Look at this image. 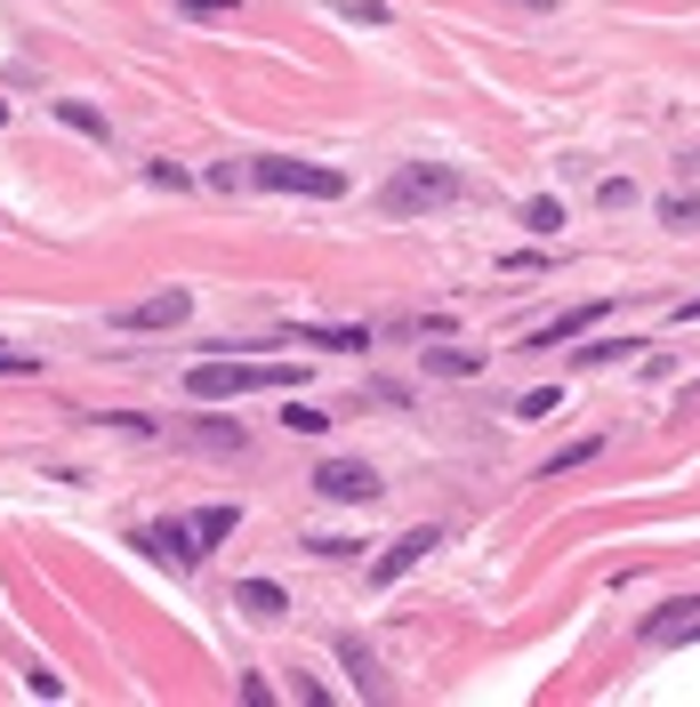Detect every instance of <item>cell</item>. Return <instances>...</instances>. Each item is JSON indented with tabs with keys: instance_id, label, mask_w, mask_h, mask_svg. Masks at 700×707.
Segmentation results:
<instances>
[{
	"instance_id": "6da1fadb",
	"label": "cell",
	"mask_w": 700,
	"mask_h": 707,
	"mask_svg": "<svg viewBox=\"0 0 700 707\" xmlns=\"http://www.w3.org/2000/svg\"><path fill=\"white\" fill-rule=\"evenodd\" d=\"M307 362H202L186 370V394L193 402H226V394H258V386H298Z\"/></svg>"
},
{
	"instance_id": "7a4b0ae2",
	"label": "cell",
	"mask_w": 700,
	"mask_h": 707,
	"mask_svg": "<svg viewBox=\"0 0 700 707\" xmlns=\"http://www.w3.org/2000/svg\"><path fill=\"white\" fill-rule=\"evenodd\" d=\"M467 185L451 178V161H403L387 185H379V210L387 218H419V210H443V201H459Z\"/></svg>"
},
{
	"instance_id": "3957f363",
	"label": "cell",
	"mask_w": 700,
	"mask_h": 707,
	"mask_svg": "<svg viewBox=\"0 0 700 707\" xmlns=\"http://www.w3.org/2000/svg\"><path fill=\"white\" fill-rule=\"evenodd\" d=\"M242 185H258V193H298V201H339V193H347L339 170H322V161H290V153L242 161Z\"/></svg>"
},
{
	"instance_id": "277c9868",
	"label": "cell",
	"mask_w": 700,
	"mask_h": 707,
	"mask_svg": "<svg viewBox=\"0 0 700 707\" xmlns=\"http://www.w3.org/2000/svg\"><path fill=\"white\" fill-rule=\"evenodd\" d=\"M314 491L339 498V507H362V498H379V475H371L362 458H322V466H314Z\"/></svg>"
},
{
	"instance_id": "5b68a950",
	"label": "cell",
	"mask_w": 700,
	"mask_h": 707,
	"mask_svg": "<svg viewBox=\"0 0 700 707\" xmlns=\"http://www.w3.org/2000/svg\"><path fill=\"white\" fill-rule=\"evenodd\" d=\"M186 314H193V290H153V297H138V306H121L113 330H178Z\"/></svg>"
},
{
	"instance_id": "8992f818",
	"label": "cell",
	"mask_w": 700,
	"mask_h": 707,
	"mask_svg": "<svg viewBox=\"0 0 700 707\" xmlns=\"http://www.w3.org/2000/svg\"><path fill=\"white\" fill-rule=\"evenodd\" d=\"M436 547H443V531H436V523H419V531H403V538H394V547H387V555L371 563V587H394V579H403L411 563H427V555H436Z\"/></svg>"
},
{
	"instance_id": "52a82bcc",
	"label": "cell",
	"mask_w": 700,
	"mask_h": 707,
	"mask_svg": "<svg viewBox=\"0 0 700 707\" xmlns=\"http://www.w3.org/2000/svg\"><path fill=\"white\" fill-rule=\"evenodd\" d=\"M700 635V603H669L660 619H644V644L652 652H677V644H692Z\"/></svg>"
},
{
	"instance_id": "ba28073f",
	"label": "cell",
	"mask_w": 700,
	"mask_h": 707,
	"mask_svg": "<svg viewBox=\"0 0 700 707\" xmlns=\"http://www.w3.org/2000/svg\"><path fill=\"white\" fill-rule=\"evenodd\" d=\"M233 523H242V515H233V507H202V515H193V523H186V547H193V563H202V555L218 547V538H226Z\"/></svg>"
},
{
	"instance_id": "9c48e42d",
	"label": "cell",
	"mask_w": 700,
	"mask_h": 707,
	"mask_svg": "<svg viewBox=\"0 0 700 707\" xmlns=\"http://www.w3.org/2000/svg\"><path fill=\"white\" fill-rule=\"evenodd\" d=\"M596 322H604V306H572V314H556V322L531 330V346H563V339H580V330H596Z\"/></svg>"
},
{
	"instance_id": "30bf717a",
	"label": "cell",
	"mask_w": 700,
	"mask_h": 707,
	"mask_svg": "<svg viewBox=\"0 0 700 707\" xmlns=\"http://www.w3.org/2000/svg\"><path fill=\"white\" fill-rule=\"evenodd\" d=\"M233 603H242L250 619H282V612H290V595H282L274 579H242V587H233Z\"/></svg>"
},
{
	"instance_id": "8fae6325",
	"label": "cell",
	"mask_w": 700,
	"mask_h": 707,
	"mask_svg": "<svg viewBox=\"0 0 700 707\" xmlns=\"http://www.w3.org/2000/svg\"><path fill=\"white\" fill-rule=\"evenodd\" d=\"M339 659L354 667V691H362V699H379V691H387V676H379V659L362 652V635H339Z\"/></svg>"
},
{
	"instance_id": "7c38bea8",
	"label": "cell",
	"mask_w": 700,
	"mask_h": 707,
	"mask_svg": "<svg viewBox=\"0 0 700 707\" xmlns=\"http://www.w3.org/2000/svg\"><path fill=\"white\" fill-rule=\"evenodd\" d=\"M138 547H153L161 563H193V547H186V523H153V531H138Z\"/></svg>"
},
{
	"instance_id": "4fadbf2b",
	"label": "cell",
	"mask_w": 700,
	"mask_h": 707,
	"mask_svg": "<svg viewBox=\"0 0 700 707\" xmlns=\"http://www.w3.org/2000/svg\"><path fill=\"white\" fill-rule=\"evenodd\" d=\"M523 233H540V242H556V233H563V201H556V193L523 201Z\"/></svg>"
},
{
	"instance_id": "5bb4252c",
	"label": "cell",
	"mask_w": 700,
	"mask_h": 707,
	"mask_svg": "<svg viewBox=\"0 0 700 707\" xmlns=\"http://www.w3.org/2000/svg\"><path fill=\"white\" fill-rule=\"evenodd\" d=\"M298 339H307V346H339V354H354V346H371V330H362V322H339V330H298Z\"/></svg>"
},
{
	"instance_id": "9a60e30c",
	"label": "cell",
	"mask_w": 700,
	"mask_h": 707,
	"mask_svg": "<svg viewBox=\"0 0 700 707\" xmlns=\"http://www.w3.org/2000/svg\"><path fill=\"white\" fill-rule=\"evenodd\" d=\"M57 121H64V129H81V138H113V121L97 113V105H73V97H57Z\"/></svg>"
},
{
	"instance_id": "2e32d148",
	"label": "cell",
	"mask_w": 700,
	"mask_h": 707,
	"mask_svg": "<svg viewBox=\"0 0 700 707\" xmlns=\"http://www.w3.org/2000/svg\"><path fill=\"white\" fill-rule=\"evenodd\" d=\"M596 451H604V443H596V434H580V443H563V451H556V458L540 466V475H572V466H588Z\"/></svg>"
},
{
	"instance_id": "e0dca14e",
	"label": "cell",
	"mask_w": 700,
	"mask_h": 707,
	"mask_svg": "<svg viewBox=\"0 0 700 707\" xmlns=\"http://www.w3.org/2000/svg\"><path fill=\"white\" fill-rule=\"evenodd\" d=\"M427 370H436V378H476V354H451L443 346V354H427Z\"/></svg>"
},
{
	"instance_id": "ac0fdd59",
	"label": "cell",
	"mask_w": 700,
	"mask_h": 707,
	"mask_svg": "<svg viewBox=\"0 0 700 707\" xmlns=\"http://www.w3.org/2000/svg\"><path fill=\"white\" fill-rule=\"evenodd\" d=\"M282 426H290V434H322V426H330V418H322V411H314V402H290V411H282Z\"/></svg>"
},
{
	"instance_id": "d6986e66",
	"label": "cell",
	"mask_w": 700,
	"mask_h": 707,
	"mask_svg": "<svg viewBox=\"0 0 700 707\" xmlns=\"http://www.w3.org/2000/svg\"><path fill=\"white\" fill-rule=\"evenodd\" d=\"M660 218H669V225H700V193H669V201H660Z\"/></svg>"
},
{
	"instance_id": "ffe728a7",
	"label": "cell",
	"mask_w": 700,
	"mask_h": 707,
	"mask_svg": "<svg viewBox=\"0 0 700 707\" xmlns=\"http://www.w3.org/2000/svg\"><path fill=\"white\" fill-rule=\"evenodd\" d=\"M347 24H387V0H339Z\"/></svg>"
},
{
	"instance_id": "44dd1931",
	"label": "cell",
	"mask_w": 700,
	"mask_h": 707,
	"mask_svg": "<svg viewBox=\"0 0 700 707\" xmlns=\"http://www.w3.org/2000/svg\"><path fill=\"white\" fill-rule=\"evenodd\" d=\"M556 402H563V394H556V386H531V394H523V402H516V418H548V411H556Z\"/></svg>"
},
{
	"instance_id": "7402d4cb",
	"label": "cell",
	"mask_w": 700,
	"mask_h": 707,
	"mask_svg": "<svg viewBox=\"0 0 700 707\" xmlns=\"http://www.w3.org/2000/svg\"><path fill=\"white\" fill-rule=\"evenodd\" d=\"M596 201H604V210H628V201H637V185H628V178H604V185H596Z\"/></svg>"
},
{
	"instance_id": "603a6c76",
	"label": "cell",
	"mask_w": 700,
	"mask_h": 707,
	"mask_svg": "<svg viewBox=\"0 0 700 707\" xmlns=\"http://www.w3.org/2000/svg\"><path fill=\"white\" fill-rule=\"evenodd\" d=\"M24 684H32V699H64V684L49 676V667H24Z\"/></svg>"
},
{
	"instance_id": "cb8c5ba5",
	"label": "cell",
	"mask_w": 700,
	"mask_h": 707,
	"mask_svg": "<svg viewBox=\"0 0 700 707\" xmlns=\"http://www.w3.org/2000/svg\"><path fill=\"white\" fill-rule=\"evenodd\" d=\"M178 9H186V17H233L242 0H178Z\"/></svg>"
},
{
	"instance_id": "d4e9b609",
	"label": "cell",
	"mask_w": 700,
	"mask_h": 707,
	"mask_svg": "<svg viewBox=\"0 0 700 707\" xmlns=\"http://www.w3.org/2000/svg\"><path fill=\"white\" fill-rule=\"evenodd\" d=\"M620 354H644V346H620V339H604V346H580V362H620Z\"/></svg>"
},
{
	"instance_id": "484cf974",
	"label": "cell",
	"mask_w": 700,
	"mask_h": 707,
	"mask_svg": "<svg viewBox=\"0 0 700 707\" xmlns=\"http://www.w3.org/2000/svg\"><path fill=\"white\" fill-rule=\"evenodd\" d=\"M32 370V354H17V346H0V378H24Z\"/></svg>"
},
{
	"instance_id": "4316f807",
	"label": "cell",
	"mask_w": 700,
	"mask_h": 707,
	"mask_svg": "<svg viewBox=\"0 0 700 707\" xmlns=\"http://www.w3.org/2000/svg\"><path fill=\"white\" fill-rule=\"evenodd\" d=\"M677 322H700V297H684V306H677Z\"/></svg>"
},
{
	"instance_id": "83f0119b",
	"label": "cell",
	"mask_w": 700,
	"mask_h": 707,
	"mask_svg": "<svg viewBox=\"0 0 700 707\" xmlns=\"http://www.w3.org/2000/svg\"><path fill=\"white\" fill-rule=\"evenodd\" d=\"M523 9H556V0H523Z\"/></svg>"
},
{
	"instance_id": "f1b7e54d",
	"label": "cell",
	"mask_w": 700,
	"mask_h": 707,
	"mask_svg": "<svg viewBox=\"0 0 700 707\" xmlns=\"http://www.w3.org/2000/svg\"><path fill=\"white\" fill-rule=\"evenodd\" d=\"M0 121H9V97H0Z\"/></svg>"
},
{
	"instance_id": "f546056e",
	"label": "cell",
	"mask_w": 700,
	"mask_h": 707,
	"mask_svg": "<svg viewBox=\"0 0 700 707\" xmlns=\"http://www.w3.org/2000/svg\"><path fill=\"white\" fill-rule=\"evenodd\" d=\"M692 394H700V386H692Z\"/></svg>"
}]
</instances>
